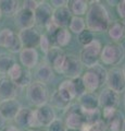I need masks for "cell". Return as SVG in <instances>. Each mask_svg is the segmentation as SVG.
<instances>
[{
    "instance_id": "6da1fadb",
    "label": "cell",
    "mask_w": 125,
    "mask_h": 131,
    "mask_svg": "<svg viewBox=\"0 0 125 131\" xmlns=\"http://www.w3.org/2000/svg\"><path fill=\"white\" fill-rule=\"evenodd\" d=\"M89 9L86 13V28L92 33H102L108 31L111 24L110 14L104 5L100 1H90Z\"/></svg>"
},
{
    "instance_id": "7a4b0ae2",
    "label": "cell",
    "mask_w": 125,
    "mask_h": 131,
    "mask_svg": "<svg viewBox=\"0 0 125 131\" xmlns=\"http://www.w3.org/2000/svg\"><path fill=\"white\" fill-rule=\"evenodd\" d=\"M125 57L124 46L120 43H109L102 47L100 60L106 66H118Z\"/></svg>"
},
{
    "instance_id": "3957f363",
    "label": "cell",
    "mask_w": 125,
    "mask_h": 131,
    "mask_svg": "<svg viewBox=\"0 0 125 131\" xmlns=\"http://www.w3.org/2000/svg\"><path fill=\"white\" fill-rule=\"evenodd\" d=\"M102 50V44L99 40H92L90 44L83 46V49L80 50L79 54V61L83 64V67L91 68L98 63L100 60V55Z\"/></svg>"
},
{
    "instance_id": "277c9868",
    "label": "cell",
    "mask_w": 125,
    "mask_h": 131,
    "mask_svg": "<svg viewBox=\"0 0 125 131\" xmlns=\"http://www.w3.org/2000/svg\"><path fill=\"white\" fill-rule=\"evenodd\" d=\"M26 96L30 103L36 107H40L45 104H48V101H49V93H48L46 84L38 81L32 82L27 86Z\"/></svg>"
},
{
    "instance_id": "5b68a950",
    "label": "cell",
    "mask_w": 125,
    "mask_h": 131,
    "mask_svg": "<svg viewBox=\"0 0 125 131\" xmlns=\"http://www.w3.org/2000/svg\"><path fill=\"white\" fill-rule=\"evenodd\" d=\"M64 124L66 129L70 130H79L85 124L83 110L78 104H71L68 106L64 114Z\"/></svg>"
},
{
    "instance_id": "8992f818",
    "label": "cell",
    "mask_w": 125,
    "mask_h": 131,
    "mask_svg": "<svg viewBox=\"0 0 125 131\" xmlns=\"http://www.w3.org/2000/svg\"><path fill=\"white\" fill-rule=\"evenodd\" d=\"M0 47L7 48L10 52H19L23 49L19 35L11 28H2L0 31Z\"/></svg>"
},
{
    "instance_id": "52a82bcc",
    "label": "cell",
    "mask_w": 125,
    "mask_h": 131,
    "mask_svg": "<svg viewBox=\"0 0 125 131\" xmlns=\"http://www.w3.org/2000/svg\"><path fill=\"white\" fill-rule=\"evenodd\" d=\"M108 89L116 92L118 94L125 91V75L120 67H112L108 71L107 82Z\"/></svg>"
},
{
    "instance_id": "ba28073f",
    "label": "cell",
    "mask_w": 125,
    "mask_h": 131,
    "mask_svg": "<svg viewBox=\"0 0 125 131\" xmlns=\"http://www.w3.org/2000/svg\"><path fill=\"white\" fill-rule=\"evenodd\" d=\"M61 74L65 75L67 79L73 80L80 78L83 74V64L80 63L79 58L75 55H66Z\"/></svg>"
},
{
    "instance_id": "9c48e42d",
    "label": "cell",
    "mask_w": 125,
    "mask_h": 131,
    "mask_svg": "<svg viewBox=\"0 0 125 131\" xmlns=\"http://www.w3.org/2000/svg\"><path fill=\"white\" fill-rule=\"evenodd\" d=\"M18 35L22 43L23 48H35L36 49V47L39 46L41 34L39 33L37 28L30 27V28L20 30Z\"/></svg>"
},
{
    "instance_id": "30bf717a",
    "label": "cell",
    "mask_w": 125,
    "mask_h": 131,
    "mask_svg": "<svg viewBox=\"0 0 125 131\" xmlns=\"http://www.w3.org/2000/svg\"><path fill=\"white\" fill-rule=\"evenodd\" d=\"M52 12L53 10H52L50 3L46 1H40L37 9L34 11L35 24L41 27H46L52 21Z\"/></svg>"
},
{
    "instance_id": "8fae6325",
    "label": "cell",
    "mask_w": 125,
    "mask_h": 131,
    "mask_svg": "<svg viewBox=\"0 0 125 131\" xmlns=\"http://www.w3.org/2000/svg\"><path fill=\"white\" fill-rule=\"evenodd\" d=\"M18 127L29 129H38V125L35 118L34 110L29 107H21L18 115L14 118Z\"/></svg>"
},
{
    "instance_id": "7c38bea8",
    "label": "cell",
    "mask_w": 125,
    "mask_h": 131,
    "mask_svg": "<svg viewBox=\"0 0 125 131\" xmlns=\"http://www.w3.org/2000/svg\"><path fill=\"white\" fill-rule=\"evenodd\" d=\"M34 114L38 128L39 127H48L57 118L55 117L54 108L50 104H45L40 106V107H37V109L34 110Z\"/></svg>"
},
{
    "instance_id": "4fadbf2b",
    "label": "cell",
    "mask_w": 125,
    "mask_h": 131,
    "mask_svg": "<svg viewBox=\"0 0 125 131\" xmlns=\"http://www.w3.org/2000/svg\"><path fill=\"white\" fill-rule=\"evenodd\" d=\"M99 107L104 108H116L120 104V96L119 94L112 91V90L104 88L98 95Z\"/></svg>"
},
{
    "instance_id": "5bb4252c",
    "label": "cell",
    "mask_w": 125,
    "mask_h": 131,
    "mask_svg": "<svg viewBox=\"0 0 125 131\" xmlns=\"http://www.w3.org/2000/svg\"><path fill=\"white\" fill-rule=\"evenodd\" d=\"M20 62L23 68L31 70L38 66L39 55L35 48H23L20 51Z\"/></svg>"
},
{
    "instance_id": "9a60e30c",
    "label": "cell",
    "mask_w": 125,
    "mask_h": 131,
    "mask_svg": "<svg viewBox=\"0 0 125 131\" xmlns=\"http://www.w3.org/2000/svg\"><path fill=\"white\" fill-rule=\"evenodd\" d=\"M21 107L22 106L17 98L0 101V113L7 120H13Z\"/></svg>"
},
{
    "instance_id": "2e32d148",
    "label": "cell",
    "mask_w": 125,
    "mask_h": 131,
    "mask_svg": "<svg viewBox=\"0 0 125 131\" xmlns=\"http://www.w3.org/2000/svg\"><path fill=\"white\" fill-rule=\"evenodd\" d=\"M47 36L49 37L52 46H55L59 48L66 47L71 43V39H72V34L68 31V28H58L52 34H47Z\"/></svg>"
},
{
    "instance_id": "e0dca14e",
    "label": "cell",
    "mask_w": 125,
    "mask_h": 131,
    "mask_svg": "<svg viewBox=\"0 0 125 131\" xmlns=\"http://www.w3.org/2000/svg\"><path fill=\"white\" fill-rule=\"evenodd\" d=\"M14 22H15V25H17L20 30L34 27V25H35L34 12L21 8L14 16Z\"/></svg>"
},
{
    "instance_id": "ac0fdd59",
    "label": "cell",
    "mask_w": 125,
    "mask_h": 131,
    "mask_svg": "<svg viewBox=\"0 0 125 131\" xmlns=\"http://www.w3.org/2000/svg\"><path fill=\"white\" fill-rule=\"evenodd\" d=\"M80 78H82V81H83L84 85H85V89L87 92L95 93L97 90H99L102 86L99 77L96 74V72L92 70L91 68L86 69V71L83 73Z\"/></svg>"
},
{
    "instance_id": "d6986e66",
    "label": "cell",
    "mask_w": 125,
    "mask_h": 131,
    "mask_svg": "<svg viewBox=\"0 0 125 131\" xmlns=\"http://www.w3.org/2000/svg\"><path fill=\"white\" fill-rule=\"evenodd\" d=\"M72 14L70 10L67 9V7H62L54 9L52 12V22L54 23V25L59 28H66L68 27V24L71 22Z\"/></svg>"
},
{
    "instance_id": "ffe728a7",
    "label": "cell",
    "mask_w": 125,
    "mask_h": 131,
    "mask_svg": "<svg viewBox=\"0 0 125 131\" xmlns=\"http://www.w3.org/2000/svg\"><path fill=\"white\" fill-rule=\"evenodd\" d=\"M18 86L8 77L0 78V101L15 98Z\"/></svg>"
},
{
    "instance_id": "44dd1931",
    "label": "cell",
    "mask_w": 125,
    "mask_h": 131,
    "mask_svg": "<svg viewBox=\"0 0 125 131\" xmlns=\"http://www.w3.org/2000/svg\"><path fill=\"white\" fill-rule=\"evenodd\" d=\"M36 81L41 82V83L46 84L48 82H50L51 80H53L54 78V71L51 68V66L48 64L46 61L40 62L37 67H36V72H35Z\"/></svg>"
},
{
    "instance_id": "7402d4cb",
    "label": "cell",
    "mask_w": 125,
    "mask_h": 131,
    "mask_svg": "<svg viewBox=\"0 0 125 131\" xmlns=\"http://www.w3.org/2000/svg\"><path fill=\"white\" fill-rule=\"evenodd\" d=\"M78 105L83 110H95L99 109L98 96L95 93L86 92L83 96L78 98Z\"/></svg>"
},
{
    "instance_id": "603a6c76",
    "label": "cell",
    "mask_w": 125,
    "mask_h": 131,
    "mask_svg": "<svg viewBox=\"0 0 125 131\" xmlns=\"http://www.w3.org/2000/svg\"><path fill=\"white\" fill-rule=\"evenodd\" d=\"M67 9L70 10L72 16H82L87 13L89 9V2L85 0H71L67 1Z\"/></svg>"
},
{
    "instance_id": "cb8c5ba5",
    "label": "cell",
    "mask_w": 125,
    "mask_h": 131,
    "mask_svg": "<svg viewBox=\"0 0 125 131\" xmlns=\"http://www.w3.org/2000/svg\"><path fill=\"white\" fill-rule=\"evenodd\" d=\"M58 93L60 94L63 100H65L68 103H72V101L75 100V92H74V86L73 82L70 79L63 80L58 86Z\"/></svg>"
},
{
    "instance_id": "d4e9b609",
    "label": "cell",
    "mask_w": 125,
    "mask_h": 131,
    "mask_svg": "<svg viewBox=\"0 0 125 131\" xmlns=\"http://www.w3.org/2000/svg\"><path fill=\"white\" fill-rule=\"evenodd\" d=\"M20 2L18 0H0V11L7 18H12L19 12Z\"/></svg>"
},
{
    "instance_id": "484cf974",
    "label": "cell",
    "mask_w": 125,
    "mask_h": 131,
    "mask_svg": "<svg viewBox=\"0 0 125 131\" xmlns=\"http://www.w3.org/2000/svg\"><path fill=\"white\" fill-rule=\"evenodd\" d=\"M108 35L113 43H120L125 37V31L120 21H114L108 28Z\"/></svg>"
},
{
    "instance_id": "4316f807",
    "label": "cell",
    "mask_w": 125,
    "mask_h": 131,
    "mask_svg": "<svg viewBox=\"0 0 125 131\" xmlns=\"http://www.w3.org/2000/svg\"><path fill=\"white\" fill-rule=\"evenodd\" d=\"M15 63V59L9 52H0V74H7Z\"/></svg>"
},
{
    "instance_id": "83f0119b",
    "label": "cell",
    "mask_w": 125,
    "mask_h": 131,
    "mask_svg": "<svg viewBox=\"0 0 125 131\" xmlns=\"http://www.w3.org/2000/svg\"><path fill=\"white\" fill-rule=\"evenodd\" d=\"M85 30H86L85 19L82 18V16H72L71 22L68 24V31L78 35Z\"/></svg>"
},
{
    "instance_id": "f1b7e54d",
    "label": "cell",
    "mask_w": 125,
    "mask_h": 131,
    "mask_svg": "<svg viewBox=\"0 0 125 131\" xmlns=\"http://www.w3.org/2000/svg\"><path fill=\"white\" fill-rule=\"evenodd\" d=\"M50 105L52 106L53 108H58V109H63V110H66L68 108L72 103H68L65 100L60 96V94L58 93V91H54L53 93L51 94L50 96Z\"/></svg>"
},
{
    "instance_id": "f546056e",
    "label": "cell",
    "mask_w": 125,
    "mask_h": 131,
    "mask_svg": "<svg viewBox=\"0 0 125 131\" xmlns=\"http://www.w3.org/2000/svg\"><path fill=\"white\" fill-rule=\"evenodd\" d=\"M83 110V109H82ZM83 115L85 118V122L88 125H95L98 121L102 119L101 117V112L99 109H95V110H83Z\"/></svg>"
},
{
    "instance_id": "4dcf8cb0",
    "label": "cell",
    "mask_w": 125,
    "mask_h": 131,
    "mask_svg": "<svg viewBox=\"0 0 125 131\" xmlns=\"http://www.w3.org/2000/svg\"><path fill=\"white\" fill-rule=\"evenodd\" d=\"M23 70H24V68L22 67V66L15 62L13 66H12V68L10 69L9 71H8L7 77L15 84V82H17L20 78H21L22 73H23Z\"/></svg>"
},
{
    "instance_id": "1f68e13d",
    "label": "cell",
    "mask_w": 125,
    "mask_h": 131,
    "mask_svg": "<svg viewBox=\"0 0 125 131\" xmlns=\"http://www.w3.org/2000/svg\"><path fill=\"white\" fill-rule=\"evenodd\" d=\"M63 54H64V52H63V50H62L61 48L55 47V46H52L50 48V50L46 54V62L49 64V66H51L55 60L59 58L60 56L63 55Z\"/></svg>"
},
{
    "instance_id": "d6a6232c",
    "label": "cell",
    "mask_w": 125,
    "mask_h": 131,
    "mask_svg": "<svg viewBox=\"0 0 125 131\" xmlns=\"http://www.w3.org/2000/svg\"><path fill=\"white\" fill-rule=\"evenodd\" d=\"M32 82L33 81H32V73H31V71L24 68L22 75L17 82H15V85H17L18 88H25V86H29Z\"/></svg>"
},
{
    "instance_id": "836d02e7",
    "label": "cell",
    "mask_w": 125,
    "mask_h": 131,
    "mask_svg": "<svg viewBox=\"0 0 125 131\" xmlns=\"http://www.w3.org/2000/svg\"><path fill=\"white\" fill-rule=\"evenodd\" d=\"M122 121H123V118H121V114L118 113L116 116L114 118L107 122V129L109 131H121V128H122Z\"/></svg>"
},
{
    "instance_id": "e575fe53",
    "label": "cell",
    "mask_w": 125,
    "mask_h": 131,
    "mask_svg": "<svg viewBox=\"0 0 125 131\" xmlns=\"http://www.w3.org/2000/svg\"><path fill=\"white\" fill-rule=\"evenodd\" d=\"M77 39H78L79 44H82L83 46H86V45L90 44L92 40H95V34L91 31L86 28L85 31H83L80 34L77 35Z\"/></svg>"
},
{
    "instance_id": "d590c367",
    "label": "cell",
    "mask_w": 125,
    "mask_h": 131,
    "mask_svg": "<svg viewBox=\"0 0 125 131\" xmlns=\"http://www.w3.org/2000/svg\"><path fill=\"white\" fill-rule=\"evenodd\" d=\"M73 82V86H74V92H75V98H78L80 96H83L87 91L85 89V85H84L83 81H82V78H76V79L72 80Z\"/></svg>"
},
{
    "instance_id": "8d00e7d4",
    "label": "cell",
    "mask_w": 125,
    "mask_h": 131,
    "mask_svg": "<svg viewBox=\"0 0 125 131\" xmlns=\"http://www.w3.org/2000/svg\"><path fill=\"white\" fill-rule=\"evenodd\" d=\"M66 126L64 124V121L59 118L55 119L51 122V124L47 127V131H66Z\"/></svg>"
},
{
    "instance_id": "74e56055",
    "label": "cell",
    "mask_w": 125,
    "mask_h": 131,
    "mask_svg": "<svg viewBox=\"0 0 125 131\" xmlns=\"http://www.w3.org/2000/svg\"><path fill=\"white\" fill-rule=\"evenodd\" d=\"M89 69V68H88ZM91 69L96 72V74L99 77V79L100 81H101V84H106V82H107V75H108V71L106 70V68L103 67V66L101 64H99V63H97L96 66H94V67H91Z\"/></svg>"
},
{
    "instance_id": "f35d334b",
    "label": "cell",
    "mask_w": 125,
    "mask_h": 131,
    "mask_svg": "<svg viewBox=\"0 0 125 131\" xmlns=\"http://www.w3.org/2000/svg\"><path fill=\"white\" fill-rule=\"evenodd\" d=\"M39 47L41 48V50L45 52V55L48 51L50 50V48L52 47V44L50 42L49 37L47 36V34H41V37H40V42H39Z\"/></svg>"
},
{
    "instance_id": "ab89813d",
    "label": "cell",
    "mask_w": 125,
    "mask_h": 131,
    "mask_svg": "<svg viewBox=\"0 0 125 131\" xmlns=\"http://www.w3.org/2000/svg\"><path fill=\"white\" fill-rule=\"evenodd\" d=\"M39 2L40 1H36V0H26V1L23 2L22 8H23V9H27V10L34 12L36 9H37Z\"/></svg>"
},
{
    "instance_id": "60d3db41",
    "label": "cell",
    "mask_w": 125,
    "mask_h": 131,
    "mask_svg": "<svg viewBox=\"0 0 125 131\" xmlns=\"http://www.w3.org/2000/svg\"><path fill=\"white\" fill-rule=\"evenodd\" d=\"M106 130H107V125L102 119L98 121L97 124L92 125L90 128V131H106Z\"/></svg>"
},
{
    "instance_id": "b9f144b4",
    "label": "cell",
    "mask_w": 125,
    "mask_h": 131,
    "mask_svg": "<svg viewBox=\"0 0 125 131\" xmlns=\"http://www.w3.org/2000/svg\"><path fill=\"white\" fill-rule=\"evenodd\" d=\"M116 11H118V14L120 18L125 19V0H121L119 1L118 6H116Z\"/></svg>"
},
{
    "instance_id": "7bdbcfd3",
    "label": "cell",
    "mask_w": 125,
    "mask_h": 131,
    "mask_svg": "<svg viewBox=\"0 0 125 131\" xmlns=\"http://www.w3.org/2000/svg\"><path fill=\"white\" fill-rule=\"evenodd\" d=\"M49 3H50V6L52 8H54V9H58V8H62V7L67 6L66 0H51Z\"/></svg>"
},
{
    "instance_id": "ee69618b",
    "label": "cell",
    "mask_w": 125,
    "mask_h": 131,
    "mask_svg": "<svg viewBox=\"0 0 125 131\" xmlns=\"http://www.w3.org/2000/svg\"><path fill=\"white\" fill-rule=\"evenodd\" d=\"M6 126H7V119L2 116L1 113H0V131H2L3 129H5Z\"/></svg>"
},
{
    "instance_id": "f6af8a7d",
    "label": "cell",
    "mask_w": 125,
    "mask_h": 131,
    "mask_svg": "<svg viewBox=\"0 0 125 131\" xmlns=\"http://www.w3.org/2000/svg\"><path fill=\"white\" fill-rule=\"evenodd\" d=\"M2 131H21V129H20L19 127H17V126L10 125V126H6L5 129H3Z\"/></svg>"
},
{
    "instance_id": "bcb514c9",
    "label": "cell",
    "mask_w": 125,
    "mask_h": 131,
    "mask_svg": "<svg viewBox=\"0 0 125 131\" xmlns=\"http://www.w3.org/2000/svg\"><path fill=\"white\" fill-rule=\"evenodd\" d=\"M121 131H125V118H123V121H122V128H121Z\"/></svg>"
},
{
    "instance_id": "7dc6e473",
    "label": "cell",
    "mask_w": 125,
    "mask_h": 131,
    "mask_svg": "<svg viewBox=\"0 0 125 131\" xmlns=\"http://www.w3.org/2000/svg\"><path fill=\"white\" fill-rule=\"evenodd\" d=\"M108 3H110V6H115V3H116V6H118V3L119 1H107Z\"/></svg>"
},
{
    "instance_id": "c3c4849f",
    "label": "cell",
    "mask_w": 125,
    "mask_h": 131,
    "mask_svg": "<svg viewBox=\"0 0 125 131\" xmlns=\"http://www.w3.org/2000/svg\"><path fill=\"white\" fill-rule=\"evenodd\" d=\"M121 22V24H122V26H123V28H124V31H125V19H123L122 21H120Z\"/></svg>"
},
{
    "instance_id": "681fc988",
    "label": "cell",
    "mask_w": 125,
    "mask_h": 131,
    "mask_svg": "<svg viewBox=\"0 0 125 131\" xmlns=\"http://www.w3.org/2000/svg\"><path fill=\"white\" fill-rule=\"evenodd\" d=\"M27 131H46V130H43V129H29Z\"/></svg>"
},
{
    "instance_id": "f907efd6",
    "label": "cell",
    "mask_w": 125,
    "mask_h": 131,
    "mask_svg": "<svg viewBox=\"0 0 125 131\" xmlns=\"http://www.w3.org/2000/svg\"><path fill=\"white\" fill-rule=\"evenodd\" d=\"M122 71H123L124 75H125V63H124V66H123V68H122Z\"/></svg>"
},
{
    "instance_id": "816d5d0a",
    "label": "cell",
    "mask_w": 125,
    "mask_h": 131,
    "mask_svg": "<svg viewBox=\"0 0 125 131\" xmlns=\"http://www.w3.org/2000/svg\"><path fill=\"white\" fill-rule=\"evenodd\" d=\"M1 18H2V14H1V11H0V21H1Z\"/></svg>"
},
{
    "instance_id": "f5cc1de1",
    "label": "cell",
    "mask_w": 125,
    "mask_h": 131,
    "mask_svg": "<svg viewBox=\"0 0 125 131\" xmlns=\"http://www.w3.org/2000/svg\"><path fill=\"white\" fill-rule=\"evenodd\" d=\"M123 102H124V107H125V94H124V100H123Z\"/></svg>"
},
{
    "instance_id": "db71d44e",
    "label": "cell",
    "mask_w": 125,
    "mask_h": 131,
    "mask_svg": "<svg viewBox=\"0 0 125 131\" xmlns=\"http://www.w3.org/2000/svg\"><path fill=\"white\" fill-rule=\"evenodd\" d=\"M66 131H78V130H70V129H67Z\"/></svg>"
}]
</instances>
